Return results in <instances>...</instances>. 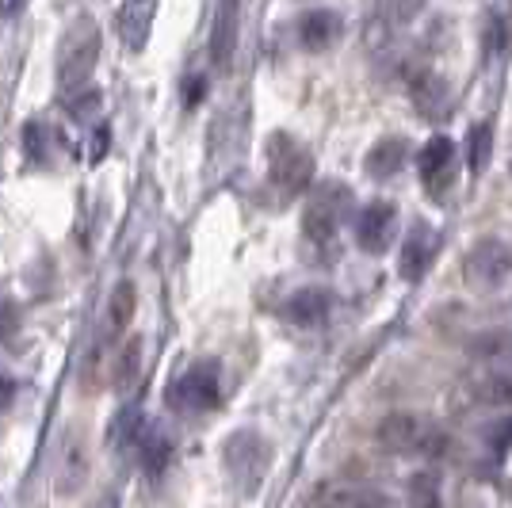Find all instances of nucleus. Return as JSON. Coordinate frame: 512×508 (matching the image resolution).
Returning a JSON list of instances; mask_svg holds the SVG:
<instances>
[{"mask_svg":"<svg viewBox=\"0 0 512 508\" xmlns=\"http://www.w3.org/2000/svg\"><path fill=\"white\" fill-rule=\"evenodd\" d=\"M100 54V27L92 16H77L62 46V65H58V81H62L65 96H77L85 92L88 77H92V65Z\"/></svg>","mask_w":512,"mask_h":508,"instance_id":"obj_4","label":"nucleus"},{"mask_svg":"<svg viewBox=\"0 0 512 508\" xmlns=\"http://www.w3.org/2000/svg\"><path fill=\"white\" fill-rule=\"evenodd\" d=\"M474 394H478V402L512 405V371L490 367L486 375H478V379H474Z\"/></svg>","mask_w":512,"mask_h":508,"instance_id":"obj_18","label":"nucleus"},{"mask_svg":"<svg viewBox=\"0 0 512 508\" xmlns=\"http://www.w3.org/2000/svg\"><path fill=\"white\" fill-rule=\"evenodd\" d=\"M222 466H226V478L237 486V493H256L268 466H272V444L253 428H241L222 444Z\"/></svg>","mask_w":512,"mask_h":508,"instance_id":"obj_2","label":"nucleus"},{"mask_svg":"<svg viewBox=\"0 0 512 508\" xmlns=\"http://www.w3.org/2000/svg\"><path fill=\"white\" fill-rule=\"evenodd\" d=\"M318 508H398L379 489L367 486H333L318 497Z\"/></svg>","mask_w":512,"mask_h":508,"instance_id":"obj_16","label":"nucleus"},{"mask_svg":"<svg viewBox=\"0 0 512 508\" xmlns=\"http://www.w3.org/2000/svg\"><path fill=\"white\" fill-rule=\"evenodd\" d=\"M379 444L394 455H413V459H440L448 451V432L421 413H390L375 428Z\"/></svg>","mask_w":512,"mask_h":508,"instance_id":"obj_1","label":"nucleus"},{"mask_svg":"<svg viewBox=\"0 0 512 508\" xmlns=\"http://www.w3.org/2000/svg\"><path fill=\"white\" fill-rule=\"evenodd\" d=\"M474 360L490 363V367H512V333L509 329H493V333H474L467 344Z\"/></svg>","mask_w":512,"mask_h":508,"instance_id":"obj_17","label":"nucleus"},{"mask_svg":"<svg viewBox=\"0 0 512 508\" xmlns=\"http://www.w3.org/2000/svg\"><path fill=\"white\" fill-rule=\"evenodd\" d=\"M237 20H241V8L234 0L218 4L211 20V62L214 69H230V58H234L237 46Z\"/></svg>","mask_w":512,"mask_h":508,"instance_id":"obj_11","label":"nucleus"},{"mask_svg":"<svg viewBox=\"0 0 512 508\" xmlns=\"http://www.w3.org/2000/svg\"><path fill=\"white\" fill-rule=\"evenodd\" d=\"M406 161V142L402 138H386L367 153V172L371 176H394Z\"/></svg>","mask_w":512,"mask_h":508,"instance_id":"obj_19","label":"nucleus"},{"mask_svg":"<svg viewBox=\"0 0 512 508\" xmlns=\"http://www.w3.org/2000/svg\"><path fill=\"white\" fill-rule=\"evenodd\" d=\"M23 142H27V161H43V153H46V130L43 123H31V127L23 130Z\"/></svg>","mask_w":512,"mask_h":508,"instance_id":"obj_26","label":"nucleus"},{"mask_svg":"<svg viewBox=\"0 0 512 508\" xmlns=\"http://www.w3.org/2000/svg\"><path fill=\"white\" fill-rule=\"evenodd\" d=\"M413 100H417V107H421L425 115H440L432 100H440V107H444L448 104V88H444V81H440L436 73H425V77L413 81Z\"/></svg>","mask_w":512,"mask_h":508,"instance_id":"obj_21","label":"nucleus"},{"mask_svg":"<svg viewBox=\"0 0 512 508\" xmlns=\"http://www.w3.org/2000/svg\"><path fill=\"white\" fill-rule=\"evenodd\" d=\"M344 20L333 8H310L299 20V43L306 50H329V46L341 39Z\"/></svg>","mask_w":512,"mask_h":508,"instance_id":"obj_12","label":"nucleus"},{"mask_svg":"<svg viewBox=\"0 0 512 508\" xmlns=\"http://www.w3.org/2000/svg\"><path fill=\"white\" fill-rule=\"evenodd\" d=\"M85 478H88V444H85V432H81V428H73V432L65 436L62 451H58L54 486H58V493L73 497L77 489L85 486Z\"/></svg>","mask_w":512,"mask_h":508,"instance_id":"obj_9","label":"nucleus"},{"mask_svg":"<svg viewBox=\"0 0 512 508\" xmlns=\"http://www.w3.org/2000/svg\"><path fill=\"white\" fill-rule=\"evenodd\" d=\"M329 310H333V295L325 287H302L287 298V318L295 325H318L329 318Z\"/></svg>","mask_w":512,"mask_h":508,"instance_id":"obj_15","label":"nucleus"},{"mask_svg":"<svg viewBox=\"0 0 512 508\" xmlns=\"http://www.w3.org/2000/svg\"><path fill=\"white\" fill-rule=\"evenodd\" d=\"M134 314V287L130 283H119L115 295H111V329H123Z\"/></svg>","mask_w":512,"mask_h":508,"instance_id":"obj_24","label":"nucleus"},{"mask_svg":"<svg viewBox=\"0 0 512 508\" xmlns=\"http://www.w3.org/2000/svg\"><path fill=\"white\" fill-rule=\"evenodd\" d=\"M169 402L184 413H207L218 405V367L195 363L169 386Z\"/></svg>","mask_w":512,"mask_h":508,"instance_id":"obj_7","label":"nucleus"},{"mask_svg":"<svg viewBox=\"0 0 512 508\" xmlns=\"http://www.w3.org/2000/svg\"><path fill=\"white\" fill-rule=\"evenodd\" d=\"M16 333H20V310H16V302H0V340L12 344Z\"/></svg>","mask_w":512,"mask_h":508,"instance_id":"obj_25","label":"nucleus"},{"mask_svg":"<svg viewBox=\"0 0 512 508\" xmlns=\"http://www.w3.org/2000/svg\"><path fill=\"white\" fill-rule=\"evenodd\" d=\"M157 20V4H123L115 12V27H119V39L130 46V50H142L146 39H150V27Z\"/></svg>","mask_w":512,"mask_h":508,"instance_id":"obj_14","label":"nucleus"},{"mask_svg":"<svg viewBox=\"0 0 512 508\" xmlns=\"http://www.w3.org/2000/svg\"><path fill=\"white\" fill-rule=\"evenodd\" d=\"M138 440H142V455H146V466H150V470H161V466L169 463L172 444H169V436H165L161 428H150V424H146Z\"/></svg>","mask_w":512,"mask_h":508,"instance_id":"obj_23","label":"nucleus"},{"mask_svg":"<svg viewBox=\"0 0 512 508\" xmlns=\"http://www.w3.org/2000/svg\"><path fill=\"white\" fill-rule=\"evenodd\" d=\"M490 444H493V447H509V444H512V421L493 424V432H490Z\"/></svg>","mask_w":512,"mask_h":508,"instance_id":"obj_27","label":"nucleus"},{"mask_svg":"<svg viewBox=\"0 0 512 508\" xmlns=\"http://www.w3.org/2000/svg\"><path fill=\"white\" fill-rule=\"evenodd\" d=\"M12 398H16V379L0 371V409H8V405H12Z\"/></svg>","mask_w":512,"mask_h":508,"instance_id":"obj_28","label":"nucleus"},{"mask_svg":"<svg viewBox=\"0 0 512 508\" xmlns=\"http://www.w3.org/2000/svg\"><path fill=\"white\" fill-rule=\"evenodd\" d=\"M490 153H493V130L490 123H478V127L467 134V165L470 172H482L490 165Z\"/></svg>","mask_w":512,"mask_h":508,"instance_id":"obj_20","label":"nucleus"},{"mask_svg":"<svg viewBox=\"0 0 512 508\" xmlns=\"http://www.w3.org/2000/svg\"><path fill=\"white\" fill-rule=\"evenodd\" d=\"M409 501L413 508H440V478L432 470H421L409 478Z\"/></svg>","mask_w":512,"mask_h":508,"instance_id":"obj_22","label":"nucleus"},{"mask_svg":"<svg viewBox=\"0 0 512 508\" xmlns=\"http://www.w3.org/2000/svg\"><path fill=\"white\" fill-rule=\"evenodd\" d=\"M268 176L283 199H295L314 180V153L302 146L295 134L279 130L268 138Z\"/></svg>","mask_w":512,"mask_h":508,"instance_id":"obj_3","label":"nucleus"},{"mask_svg":"<svg viewBox=\"0 0 512 508\" xmlns=\"http://www.w3.org/2000/svg\"><path fill=\"white\" fill-rule=\"evenodd\" d=\"M352 211V191L329 180V184H318L310 203H306V214H302V233L318 245V249H329L337 241V230H341L344 214Z\"/></svg>","mask_w":512,"mask_h":508,"instance_id":"obj_5","label":"nucleus"},{"mask_svg":"<svg viewBox=\"0 0 512 508\" xmlns=\"http://www.w3.org/2000/svg\"><path fill=\"white\" fill-rule=\"evenodd\" d=\"M394 226H398V211L394 203H367L356 218V237L367 253H386L390 241H394Z\"/></svg>","mask_w":512,"mask_h":508,"instance_id":"obj_8","label":"nucleus"},{"mask_svg":"<svg viewBox=\"0 0 512 508\" xmlns=\"http://www.w3.org/2000/svg\"><path fill=\"white\" fill-rule=\"evenodd\" d=\"M432 256H436V233L428 230L425 222H417V226L406 233L402 249H398V272H402V279L417 283V279L428 272Z\"/></svg>","mask_w":512,"mask_h":508,"instance_id":"obj_10","label":"nucleus"},{"mask_svg":"<svg viewBox=\"0 0 512 508\" xmlns=\"http://www.w3.org/2000/svg\"><path fill=\"white\" fill-rule=\"evenodd\" d=\"M451 165H455V142L451 138H432L425 149H421V180H425V188L432 195H440L444 184H448L451 176Z\"/></svg>","mask_w":512,"mask_h":508,"instance_id":"obj_13","label":"nucleus"},{"mask_svg":"<svg viewBox=\"0 0 512 508\" xmlns=\"http://www.w3.org/2000/svg\"><path fill=\"white\" fill-rule=\"evenodd\" d=\"M467 283L474 291H497L505 279L512 276V249L505 241H478L474 249L467 253Z\"/></svg>","mask_w":512,"mask_h":508,"instance_id":"obj_6","label":"nucleus"}]
</instances>
